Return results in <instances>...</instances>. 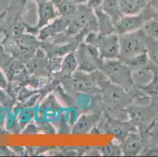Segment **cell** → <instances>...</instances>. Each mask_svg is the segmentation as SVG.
Masks as SVG:
<instances>
[{"mask_svg":"<svg viewBox=\"0 0 158 157\" xmlns=\"http://www.w3.org/2000/svg\"><path fill=\"white\" fill-rule=\"evenodd\" d=\"M146 54L153 66L158 68V40L146 35Z\"/></svg>","mask_w":158,"mask_h":157,"instance_id":"19","label":"cell"},{"mask_svg":"<svg viewBox=\"0 0 158 157\" xmlns=\"http://www.w3.org/2000/svg\"><path fill=\"white\" fill-rule=\"evenodd\" d=\"M123 61L125 62L131 68L132 72L139 71L141 69H148L149 66L151 64L146 53L139 54V55L135 56L131 58L127 59Z\"/></svg>","mask_w":158,"mask_h":157,"instance_id":"18","label":"cell"},{"mask_svg":"<svg viewBox=\"0 0 158 157\" xmlns=\"http://www.w3.org/2000/svg\"><path fill=\"white\" fill-rule=\"evenodd\" d=\"M146 34L142 28L133 32L119 35L120 57L121 60L146 53Z\"/></svg>","mask_w":158,"mask_h":157,"instance_id":"5","label":"cell"},{"mask_svg":"<svg viewBox=\"0 0 158 157\" xmlns=\"http://www.w3.org/2000/svg\"><path fill=\"white\" fill-rule=\"evenodd\" d=\"M96 18L98 24V31L103 35L113 34L116 32L115 25L107 14L102 10V9H99L94 11Z\"/></svg>","mask_w":158,"mask_h":157,"instance_id":"16","label":"cell"},{"mask_svg":"<svg viewBox=\"0 0 158 157\" xmlns=\"http://www.w3.org/2000/svg\"><path fill=\"white\" fill-rule=\"evenodd\" d=\"M0 88L8 90L9 88V81L6 74L0 68Z\"/></svg>","mask_w":158,"mask_h":157,"instance_id":"26","label":"cell"},{"mask_svg":"<svg viewBox=\"0 0 158 157\" xmlns=\"http://www.w3.org/2000/svg\"><path fill=\"white\" fill-rule=\"evenodd\" d=\"M94 73L101 91L103 114L112 119L128 120L127 107L132 104V95L121 86L111 83L100 70Z\"/></svg>","mask_w":158,"mask_h":157,"instance_id":"1","label":"cell"},{"mask_svg":"<svg viewBox=\"0 0 158 157\" xmlns=\"http://www.w3.org/2000/svg\"><path fill=\"white\" fill-rule=\"evenodd\" d=\"M156 17L148 7L143 12L135 15H123L121 19L115 24L116 33L118 35L133 32L143 28L147 20Z\"/></svg>","mask_w":158,"mask_h":157,"instance_id":"9","label":"cell"},{"mask_svg":"<svg viewBox=\"0 0 158 157\" xmlns=\"http://www.w3.org/2000/svg\"><path fill=\"white\" fill-rule=\"evenodd\" d=\"M149 0H117L123 15H135L147 7Z\"/></svg>","mask_w":158,"mask_h":157,"instance_id":"14","label":"cell"},{"mask_svg":"<svg viewBox=\"0 0 158 157\" xmlns=\"http://www.w3.org/2000/svg\"><path fill=\"white\" fill-rule=\"evenodd\" d=\"M120 145L123 155L127 156L141 155L146 149V142L139 132H131Z\"/></svg>","mask_w":158,"mask_h":157,"instance_id":"12","label":"cell"},{"mask_svg":"<svg viewBox=\"0 0 158 157\" xmlns=\"http://www.w3.org/2000/svg\"><path fill=\"white\" fill-rule=\"evenodd\" d=\"M151 79L148 83L143 85H136L143 93L148 95L151 99H158V68L153 65Z\"/></svg>","mask_w":158,"mask_h":157,"instance_id":"15","label":"cell"},{"mask_svg":"<svg viewBox=\"0 0 158 157\" xmlns=\"http://www.w3.org/2000/svg\"><path fill=\"white\" fill-rule=\"evenodd\" d=\"M63 88L68 93H101L95 73H87L77 70L73 76L61 83Z\"/></svg>","mask_w":158,"mask_h":157,"instance_id":"7","label":"cell"},{"mask_svg":"<svg viewBox=\"0 0 158 157\" xmlns=\"http://www.w3.org/2000/svg\"><path fill=\"white\" fill-rule=\"evenodd\" d=\"M101 155L106 156H116V155H123L121 148L119 143H111L106 146L98 147V148Z\"/></svg>","mask_w":158,"mask_h":157,"instance_id":"21","label":"cell"},{"mask_svg":"<svg viewBox=\"0 0 158 157\" xmlns=\"http://www.w3.org/2000/svg\"><path fill=\"white\" fill-rule=\"evenodd\" d=\"M0 104L4 107H10L14 105V100L10 97L6 90L0 88Z\"/></svg>","mask_w":158,"mask_h":157,"instance_id":"24","label":"cell"},{"mask_svg":"<svg viewBox=\"0 0 158 157\" xmlns=\"http://www.w3.org/2000/svg\"><path fill=\"white\" fill-rule=\"evenodd\" d=\"M100 71L111 83L123 87L131 95L137 89L132 76V70L120 59L104 60Z\"/></svg>","mask_w":158,"mask_h":157,"instance_id":"2","label":"cell"},{"mask_svg":"<svg viewBox=\"0 0 158 157\" xmlns=\"http://www.w3.org/2000/svg\"><path fill=\"white\" fill-rule=\"evenodd\" d=\"M90 31H98V24L94 11L86 4L79 5L69 21L65 35L73 41L77 35L83 34L86 36Z\"/></svg>","mask_w":158,"mask_h":157,"instance_id":"3","label":"cell"},{"mask_svg":"<svg viewBox=\"0 0 158 157\" xmlns=\"http://www.w3.org/2000/svg\"><path fill=\"white\" fill-rule=\"evenodd\" d=\"M40 128H39L38 125L35 123V121L33 120L31 122H30L29 123L26 125L22 129V131L21 134H30V135H34L37 134H40Z\"/></svg>","mask_w":158,"mask_h":157,"instance_id":"23","label":"cell"},{"mask_svg":"<svg viewBox=\"0 0 158 157\" xmlns=\"http://www.w3.org/2000/svg\"><path fill=\"white\" fill-rule=\"evenodd\" d=\"M101 9L103 12L106 13L111 18L114 25L123 16L120 10L117 0H104Z\"/></svg>","mask_w":158,"mask_h":157,"instance_id":"17","label":"cell"},{"mask_svg":"<svg viewBox=\"0 0 158 157\" xmlns=\"http://www.w3.org/2000/svg\"><path fill=\"white\" fill-rule=\"evenodd\" d=\"M68 24L69 19L59 16L45 27L41 28L37 35V38L41 43L53 42L65 33Z\"/></svg>","mask_w":158,"mask_h":157,"instance_id":"10","label":"cell"},{"mask_svg":"<svg viewBox=\"0 0 158 157\" xmlns=\"http://www.w3.org/2000/svg\"><path fill=\"white\" fill-rule=\"evenodd\" d=\"M28 1H32V2H35V3L39 2H41V1H44V0H28Z\"/></svg>","mask_w":158,"mask_h":157,"instance_id":"29","label":"cell"},{"mask_svg":"<svg viewBox=\"0 0 158 157\" xmlns=\"http://www.w3.org/2000/svg\"><path fill=\"white\" fill-rule=\"evenodd\" d=\"M75 55L78 62L77 70L84 72L92 73L100 70L104 61L98 50L84 40L78 44L75 50Z\"/></svg>","mask_w":158,"mask_h":157,"instance_id":"6","label":"cell"},{"mask_svg":"<svg viewBox=\"0 0 158 157\" xmlns=\"http://www.w3.org/2000/svg\"><path fill=\"white\" fill-rule=\"evenodd\" d=\"M63 1L69 4L75 6L83 5V4H86L87 2V0H63Z\"/></svg>","mask_w":158,"mask_h":157,"instance_id":"28","label":"cell"},{"mask_svg":"<svg viewBox=\"0 0 158 157\" xmlns=\"http://www.w3.org/2000/svg\"><path fill=\"white\" fill-rule=\"evenodd\" d=\"M84 41L98 50L104 60H114L120 57V42L117 33L103 35L99 31H90Z\"/></svg>","mask_w":158,"mask_h":157,"instance_id":"4","label":"cell"},{"mask_svg":"<svg viewBox=\"0 0 158 157\" xmlns=\"http://www.w3.org/2000/svg\"><path fill=\"white\" fill-rule=\"evenodd\" d=\"M77 69H78V62L75 55V52H71L63 57L62 64L60 71L52 75V78L61 83L63 80L71 77Z\"/></svg>","mask_w":158,"mask_h":157,"instance_id":"13","label":"cell"},{"mask_svg":"<svg viewBox=\"0 0 158 157\" xmlns=\"http://www.w3.org/2000/svg\"><path fill=\"white\" fill-rule=\"evenodd\" d=\"M102 113L99 112L81 113L73 124L71 130V134L77 135L90 134L100 120Z\"/></svg>","mask_w":158,"mask_h":157,"instance_id":"11","label":"cell"},{"mask_svg":"<svg viewBox=\"0 0 158 157\" xmlns=\"http://www.w3.org/2000/svg\"><path fill=\"white\" fill-rule=\"evenodd\" d=\"M104 0H87L86 5L94 11L102 8Z\"/></svg>","mask_w":158,"mask_h":157,"instance_id":"25","label":"cell"},{"mask_svg":"<svg viewBox=\"0 0 158 157\" xmlns=\"http://www.w3.org/2000/svg\"><path fill=\"white\" fill-rule=\"evenodd\" d=\"M142 29L148 36L158 40V17H153L147 20Z\"/></svg>","mask_w":158,"mask_h":157,"instance_id":"20","label":"cell"},{"mask_svg":"<svg viewBox=\"0 0 158 157\" xmlns=\"http://www.w3.org/2000/svg\"><path fill=\"white\" fill-rule=\"evenodd\" d=\"M48 61V69L49 72H51V76L52 75L60 71L62 64L63 57H47Z\"/></svg>","mask_w":158,"mask_h":157,"instance_id":"22","label":"cell"},{"mask_svg":"<svg viewBox=\"0 0 158 157\" xmlns=\"http://www.w3.org/2000/svg\"><path fill=\"white\" fill-rule=\"evenodd\" d=\"M147 7L156 17H158V0H149Z\"/></svg>","mask_w":158,"mask_h":157,"instance_id":"27","label":"cell"},{"mask_svg":"<svg viewBox=\"0 0 158 157\" xmlns=\"http://www.w3.org/2000/svg\"><path fill=\"white\" fill-rule=\"evenodd\" d=\"M37 11H38V20L36 24L30 25L25 22V31L37 36L41 28L51 23V21L59 17L55 5L51 0H44L37 2Z\"/></svg>","mask_w":158,"mask_h":157,"instance_id":"8","label":"cell"}]
</instances>
